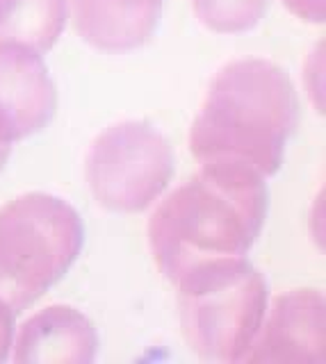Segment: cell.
I'll use <instances>...</instances> for the list:
<instances>
[{
  "mask_svg": "<svg viewBox=\"0 0 326 364\" xmlns=\"http://www.w3.org/2000/svg\"><path fill=\"white\" fill-rule=\"evenodd\" d=\"M69 18V0H0V41L51 50Z\"/></svg>",
  "mask_w": 326,
  "mask_h": 364,
  "instance_id": "obj_10",
  "label": "cell"
},
{
  "mask_svg": "<svg viewBox=\"0 0 326 364\" xmlns=\"http://www.w3.org/2000/svg\"><path fill=\"white\" fill-rule=\"evenodd\" d=\"M14 310L5 301H0V362L7 360L14 339Z\"/></svg>",
  "mask_w": 326,
  "mask_h": 364,
  "instance_id": "obj_13",
  "label": "cell"
},
{
  "mask_svg": "<svg viewBox=\"0 0 326 364\" xmlns=\"http://www.w3.org/2000/svg\"><path fill=\"white\" fill-rule=\"evenodd\" d=\"M269 193L265 178L231 164H201L149 221V246L172 282L201 262L242 257L261 235Z\"/></svg>",
  "mask_w": 326,
  "mask_h": 364,
  "instance_id": "obj_1",
  "label": "cell"
},
{
  "mask_svg": "<svg viewBox=\"0 0 326 364\" xmlns=\"http://www.w3.org/2000/svg\"><path fill=\"white\" fill-rule=\"evenodd\" d=\"M283 5L292 11V14L303 21L324 23V16H326L324 0H283Z\"/></svg>",
  "mask_w": 326,
  "mask_h": 364,
  "instance_id": "obj_12",
  "label": "cell"
},
{
  "mask_svg": "<svg viewBox=\"0 0 326 364\" xmlns=\"http://www.w3.org/2000/svg\"><path fill=\"white\" fill-rule=\"evenodd\" d=\"M85 225L69 203L32 191L0 208V301L14 312L41 299L73 267Z\"/></svg>",
  "mask_w": 326,
  "mask_h": 364,
  "instance_id": "obj_4",
  "label": "cell"
},
{
  "mask_svg": "<svg viewBox=\"0 0 326 364\" xmlns=\"http://www.w3.org/2000/svg\"><path fill=\"white\" fill-rule=\"evenodd\" d=\"M9 153H12V141H9L7 134L0 130V171H3V166L7 164Z\"/></svg>",
  "mask_w": 326,
  "mask_h": 364,
  "instance_id": "obj_14",
  "label": "cell"
},
{
  "mask_svg": "<svg viewBox=\"0 0 326 364\" xmlns=\"http://www.w3.org/2000/svg\"><path fill=\"white\" fill-rule=\"evenodd\" d=\"M201 26L217 34L253 30L267 11V0H192Z\"/></svg>",
  "mask_w": 326,
  "mask_h": 364,
  "instance_id": "obj_11",
  "label": "cell"
},
{
  "mask_svg": "<svg viewBox=\"0 0 326 364\" xmlns=\"http://www.w3.org/2000/svg\"><path fill=\"white\" fill-rule=\"evenodd\" d=\"M87 185L110 212L146 210L174 176V153L164 136L144 121H123L100 132L87 153Z\"/></svg>",
  "mask_w": 326,
  "mask_h": 364,
  "instance_id": "obj_5",
  "label": "cell"
},
{
  "mask_svg": "<svg viewBox=\"0 0 326 364\" xmlns=\"http://www.w3.org/2000/svg\"><path fill=\"white\" fill-rule=\"evenodd\" d=\"M242 362H324V296L292 289L274 301Z\"/></svg>",
  "mask_w": 326,
  "mask_h": 364,
  "instance_id": "obj_7",
  "label": "cell"
},
{
  "mask_svg": "<svg viewBox=\"0 0 326 364\" xmlns=\"http://www.w3.org/2000/svg\"><path fill=\"white\" fill-rule=\"evenodd\" d=\"M178 284L183 337L199 358L242 362L267 314V282L244 257L201 262Z\"/></svg>",
  "mask_w": 326,
  "mask_h": 364,
  "instance_id": "obj_3",
  "label": "cell"
},
{
  "mask_svg": "<svg viewBox=\"0 0 326 364\" xmlns=\"http://www.w3.org/2000/svg\"><path fill=\"white\" fill-rule=\"evenodd\" d=\"M55 109L58 89L39 50L0 41V130L7 139L14 144L37 134L53 121Z\"/></svg>",
  "mask_w": 326,
  "mask_h": 364,
  "instance_id": "obj_6",
  "label": "cell"
},
{
  "mask_svg": "<svg viewBox=\"0 0 326 364\" xmlns=\"http://www.w3.org/2000/svg\"><path fill=\"white\" fill-rule=\"evenodd\" d=\"M98 350V335L89 318L69 305H51L21 326L14 360L26 364H89Z\"/></svg>",
  "mask_w": 326,
  "mask_h": 364,
  "instance_id": "obj_8",
  "label": "cell"
},
{
  "mask_svg": "<svg viewBox=\"0 0 326 364\" xmlns=\"http://www.w3.org/2000/svg\"><path fill=\"white\" fill-rule=\"evenodd\" d=\"M164 0H73V28L105 53H128L149 43Z\"/></svg>",
  "mask_w": 326,
  "mask_h": 364,
  "instance_id": "obj_9",
  "label": "cell"
},
{
  "mask_svg": "<svg viewBox=\"0 0 326 364\" xmlns=\"http://www.w3.org/2000/svg\"><path fill=\"white\" fill-rule=\"evenodd\" d=\"M299 123V98L285 68L238 60L221 68L189 130L201 164H231L269 178Z\"/></svg>",
  "mask_w": 326,
  "mask_h": 364,
  "instance_id": "obj_2",
  "label": "cell"
}]
</instances>
